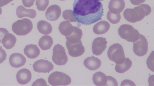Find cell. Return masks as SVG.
<instances>
[{"mask_svg":"<svg viewBox=\"0 0 154 86\" xmlns=\"http://www.w3.org/2000/svg\"><path fill=\"white\" fill-rule=\"evenodd\" d=\"M32 78L31 72L26 68H23L19 70L16 74L17 82L21 85L26 84L29 82Z\"/></svg>","mask_w":154,"mask_h":86,"instance_id":"14","label":"cell"},{"mask_svg":"<svg viewBox=\"0 0 154 86\" xmlns=\"http://www.w3.org/2000/svg\"><path fill=\"white\" fill-rule=\"evenodd\" d=\"M151 9L150 6L142 4L133 9L127 8L124 12V18L128 21L135 23L142 20L145 16L151 13Z\"/></svg>","mask_w":154,"mask_h":86,"instance_id":"2","label":"cell"},{"mask_svg":"<svg viewBox=\"0 0 154 86\" xmlns=\"http://www.w3.org/2000/svg\"><path fill=\"white\" fill-rule=\"evenodd\" d=\"M109 59L116 64H121L125 59L123 47L120 44L115 43L111 45L107 51Z\"/></svg>","mask_w":154,"mask_h":86,"instance_id":"5","label":"cell"},{"mask_svg":"<svg viewBox=\"0 0 154 86\" xmlns=\"http://www.w3.org/2000/svg\"><path fill=\"white\" fill-rule=\"evenodd\" d=\"M107 85H118L116 79L112 76H108V82Z\"/></svg>","mask_w":154,"mask_h":86,"instance_id":"31","label":"cell"},{"mask_svg":"<svg viewBox=\"0 0 154 86\" xmlns=\"http://www.w3.org/2000/svg\"><path fill=\"white\" fill-rule=\"evenodd\" d=\"M60 7L56 4L50 6L45 12V16L47 19L50 21H53L57 20L61 14Z\"/></svg>","mask_w":154,"mask_h":86,"instance_id":"12","label":"cell"},{"mask_svg":"<svg viewBox=\"0 0 154 86\" xmlns=\"http://www.w3.org/2000/svg\"><path fill=\"white\" fill-rule=\"evenodd\" d=\"M33 24L29 19L24 18L14 22L12 26V30L18 36H24L29 33L32 30Z\"/></svg>","mask_w":154,"mask_h":86,"instance_id":"3","label":"cell"},{"mask_svg":"<svg viewBox=\"0 0 154 86\" xmlns=\"http://www.w3.org/2000/svg\"><path fill=\"white\" fill-rule=\"evenodd\" d=\"M63 17L65 20L70 22H76L75 20L73 15V11L71 10H66L63 13Z\"/></svg>","mask_w":154,"mask_h":86,"instance_id":"28","label":"cell"},{"mask_svg":"<svg viewBox=\"0 0 154 86\" xmlns=\"http://www.w3.org/2000/svg\"><path fill=\"white\" fill-rule=\"evenodd\" d=\"M110 27V24L108 22L105 21H101L97 23L94 26L93 31L96 34H102L107 32Z\"/></svg>","mask_w":154,"mask_h":86,"instance_id":"19","label":"cell"},{"mask_svg":"<svg viewBox=\"0 0 154 86\" xmlns=\"http://www.w3.org/2000/svg\"><path fill=\"white\" fill-rule=\"evenodd\" d=\"M24 53L28 58L33 59L39 55L40 50L36 45L30 44L25 46Z\"/></svg>","mask_w":154,"mask_h":86,"instance_id":"18","label":"cell"},{"mask_svg":"<svg viewBox=\"0 0 154 86\" xmlns=\"http://www.w3.org/2000/svg\"><path fill=\"white\" fill-rule=\"evenodd\" d=\"M35 0H22L23 5L26 7H29L33 4Z\"/></svg>","mask_w":154,"mask_h":86,"instance_id":"33","label":"cell"},{"mask_svg":"<svg viewBox=\"0 0 154 86\" xmlns=\"http://www.w3.org/2000/svg\"><path fill=\"white\" fill-rule=\"evenodd\" d=\"M131 61L128 58H126L124 61L121 64H116L115 70L116 72L122 73L128 71L132 66Z\"/></svg>","mask_w":154,"mask_h":86,"instance_id":"26","label":"cell"},{"mask_svg":"<svg viewBox=\"0 0 154 86\" xmlns=\"http://www.w3.org/2000/svg\"><path fill=\"white\" fill-rule=\"evenodd\" d=\"M1 39H0V42H1Z\"/></svg>","mask_w":154,"mask_h":86,"instance_id":"40","label":"cell"},{"mask_svg":"<svg viewBox=\"0 0 154 86\" xmlns=\"http://www.w3.org/2000/svg\"><path fill=\"white\" fill-rule=\"evenodd\" d=\"M107 19L112 24H116L119 22L121 19L120 14H114L108 11L107 14Z\"/></svg>","mask_w":154,"mask_h":86,"instance_id":"27","label":"cell"},{"mask_svg":"<svg viewBox=\"0 0 154 86\" xmlns=\"http://www.w3.org/2000/svg\"><path fill=\"white\" fill-rule=\"evenodd\" d=\"M133 50L134 53L139 56L146 55L148 50V42L145 37L140 34L139 39L133 42Z\"/></svg>","mask_w":154,"mask_h":86,"instance_id":"8","label":"cell"},{"mask_svg":"<svg viewBox=\"0 0 154 86\" xmlns=\"http://www.w3.org/2000/svg\"><path fill=\"white\" fill-rule=\"evenodd\" d=\"M7 54L5 51L2 48L0 47V64L2 63L6 59Z\"/></svg>","mask_w":154,"mask_h":86,"instance_id":"30","label":"cell"},{"mask_svg":"<svg viewBox=\"0 0 154 86\" xmlns=\"http://www.w3.org/2000/svg\"><path fill=\"white\" fill-rule=\"evenodd\" d=\"M119 36L123 39L129 42H134L139 38L138 31L131 26L128 24L121 25L118 29Z\"/></svg>","mask_w":154,"mask_h":86,"instance_id":"4","label":"cell"},{"mask_svg":"<svg viewBox=\"0 0 154 86\" xmlns=\"http://www.w3.org/2000/svg\"><path fill=\"white\" fill-rule=\"evenodd\" d=\"M73 15L78 23L89 25L102 19L103 9L99 0H75Z\"/></svg>","mask_w":154,"mask_h":86,"instance_id":"1","label":"cell"},{"mask_svg":"<svg viewBox=\"0 0 154 86\" xmlns=\"http://www.w3.org/2000/svg\"><path fill=\"white\" fill-rule=\"evenodd\" d=\"M125 6V3L124 0H110L108 8L112 13L118 14L123 11Z\"/></svg>","mask_w":154,"mask_h":86,"instance_id":"15","label":"cell"},{"mask_svg":"<svg viewBox=\"0 0 154 86\" xmlns=\"http://www.w3.org/2000/svg\"><path fill=\"white\" fill-rule=\"evenodd\" d=\"M9 63L13 67L18 68L24 65L26 62L25 57L21 54L15 53L11 54L9 59Z\"/></svg>","mask_w":154,"mask_h":86,"instance_id":"13","label":"cell"},{"mask_svg":"<svg viewBox=\"0 0 154 86\" xmlns=\"http://www.w3.org/2000/svg\"><path fill=\"white\" fill-rule=\"evenodd\" d=\"M33 68L36 72L49 73L53 69L54 65L48 60L41 59L35 62Z\"/></svg>","mask_w":154,"mask_h":86,"instance_id":"10","label":"cell"},{"mask_svg":"<svg viewBox=\"0 0 154 86\" xmlns=\"http://www.w3.org/2000/svg\"><path fill=\"white\" fill-rule=\"evenodd\" d=\"M93 81L94 84L97 86L107 85L108 82V76L100 72L95 73L93 76Z\"/></svg>","mask_w":154,"mask_h":86,"instance_id":"21","label":"cell"},{"mask_svg":"<svg viewBox=\"0 0 154 86\" xmlns=\"http://www.w3.org/2000/svg\"><path fill=\"white\" fill-rule=\"evenodd\" d=\"M60 1H64V0H60Z\"/></svg>","mask_w":154,"mask_h":86,"instance_id":"42","label":"cell"},{"mask_svg":"<svg viewBox=\"0 0 154 86\" xmlns=\"http://www.w3.org/2000/svg\"><path fill=\"white\" fill-rule=\"evenodd\" d=\"M2 13V9L1 7H0V15Z\"/></svg>","mask_w":154,"mask_h":86,"instance_id":"39","label":"cell"},{"mask_svg":"<svg viewBox=\"0 0 154 86\" xmlns=\"http://www.w3.org/2000/svg\"><path fill=\"white\" fill-rule=\"evenodd\" d=\"M82 35V30L78 27L74 26L73 30L69 36H66V42L72 43L77 42L80 40Z\"/></svg>","mask_w":154,"mask_h":86,"instance_id":"22","label":"cell"},{"mask_svg":"<svg viewBox=\"0 0 154 86\" xmlns=\"http://www.w3.org/2000/svg\"><path fill=\"white\" fill-rule=\"evenodd\" d=\"M53 50L52 59L55 64L58 65H63L66 64L68 57L62 45L57 44L55 45Z\"/></svg>","mask_w":154,"mask_h":86,"instance_id":"7","label":"cell"},{"mask_svg":"<svg viewBox=\"0 0 154 86\" xmlns=\"http://www.w3.org/2000/svg\"><path fill=\"white\" fill-rule=\"evenodd\" d=\"M107 43L106 38L98 37L95 39L92 45L93 53L96 56L100 55L106 49Z\"/></svg>","mask_w":154,"mask_h":86,"instance_id":"11","label":"cell"},{"mask_svg":"<svg viewBox=\"0 0 154 86\" xmlns=\"http://www.w3.org/2000/svg\"><path fill=\"white\" fill-rule=\"evenodd\" d=\"M49 83L53 86L67 85L70 84V77L66 74L60 72L55 71L49 76Z\"/></svg>","mask_w":154,"mask_h":86,"instance_id":"6","label":"cell"},{"mask_svg":"<svg viewBox=\"0 0 154 86\" xmlns=\"http://www.w3.org/2000/svg\"><path fill=\"white\" fill-rule=\"evenodd\" d=\"M9 33L8 30L6 29L3 28H0V39L3 38L4 35L6 33Z\"/></svg>","mask_w":154,"mask_h":86,"instance_id":"35","label":"cell"},{"mask_svg":"<svg viewBox=\"0 0 154 86\" xmlns=\"http://www.w3.org/2000/svg\"><path fill=\"white\" fill-rule=\"evenodd\" d=\"M131 3L133 5H137L143 3L146 0H130Z\"/></svg>","mask_w":154,"mask_h":86,"instance_id":"37","label":"cell"},{"mask_svg":"<svg viewBox=\"0 0 154 86\" xmlns=\"http://www.w3.org/2000/svg\"><path fill=\"white\" fill-rule=\"evenodd\" d=\"M151 53L150 55V56L148 58L147 60L146 63L147 64L148 67L151 70L153 71V69L152 68V67L153 68V67L152 66V65H153V64H152V63H153V62L152 61V60L153 59H152V60L151 59Z\"/></svg>","mask_w":154,"mask_h":86,"instance_id":"34","label":"cell"},{"mask_svg":"<svg viewBox=\"0 0 154 86\" xmlns=\"http://www.w3.org/2000/svg\"><path fill=\"white\" fill-rule=\"evenodd\" d=\"M53 42V40L51 37L48 35H45L40 39L38 45L42 50H47L51 48Z\"/></svg>","mask_w":154,"mask_h":86,"instance_id":"25","label":"cell"},{"mask_svg":"<svg viewBox=\"0 0 154 86\" xmlns=\"http://www.w3.org/2000/svg\"><path fill=\"white\" fill-rule=\"evenodd\" d=\"M37 27L39 32L45 35L50 34L52 30V27L51 24L45 20L39 21L37 24Z\"/></svg>","mask_w":154,"mask_h":86,"instance_id":"24","label":"cell"},{"mask_svg":"<svg viewBox=\"0 0 154 86\" xmlns=\"http://www.w3.org/2000/svg\"><path fill=\"white\" fill-rule=\"evenodd\" d=\"M46 84L45 80L41 78L36 80L33 83L32 85H47Z\"/></svg>","mask_w":154,"mask_h":86,"instance_id":"32","label":"cell"},{"mask_svg":"<svg viewBox=\"0 0 154 86\" xmlns=\"http://www.w3.org/2000/svg\"><path fill=\"white\" fill-rule=\"evenodd\" d=\"M99 0L101 1H103L104 0Z\"/></svg>","mask_w":154,"mask_h":86,"instance_id":"41","label":"cell"},{"mask_svg":"<svg viewBox=\"0 0 154 86\" xmlns=\"http://www.w3.org/2000/svg\"><path fill=\"white\" fill-rule=\"evenodd\" d=\"M49 4V0H36L35 4L37 9L40 11H44Z\"/></svg>","mask_w":154,"mask_h":86,"instance_id":"29","label":"cell"},{"mask_svg":"<svg viewBox=\"0 0 154 86\" xmlns=\"http://www.w3.org/2000/svg\"><path fill=\"white\" fill-rule=\"evenodd\" d=\"M16 15L19 18H21L24 17H28L33 19L35 17L36 13L33 9H27L23 6L20 5L17 8Z\"/></svg>","mask_w":154,"mask_h":86,"instance_id":"17","label":"cell"},{"mask_svg":"<svg viewBox=\"0 0 154 86\" xmlns=\"http://www.w3.org/2000/svg\"><path fill=\"white\" fill-rule=\"evenodd\" d=\"M16 40L14 35L8 33L4 35L1 41L3 47L7 49H10L14 46Z\"/></svg>","mask_w":154,"mask_h":86,"instance_id":"20","label":"cell"},{"mask_svg":"<svg viewBox=\"0 0 154 86\" xmlns=\"http://www.w3.org/2000/svg\"><path fill=\"white\" fill-rule=\"evenodd\" d=\"M66 46L69 54L73 57H77L82 55L85 51V49L83 46L81 41L71 43L66 42Z\"/></svg>","mask_w":154,"mask_h":86,"instance_id":"9","label":"cell"},{"mask_svg":"<svg viewBox=\"0 0 154 86\" xmlns=\"http://www.w3.org/2000/svg\"><path fill=\"white\" fill-rule=\"evenodd\" d=\"M101 64L100 60L94 56L87 57L84 62V64L86 67L91 70H95L98 69Z\"/></svg>","mask_w":154,"mask_h":86,"instance_id":"16","label":"cell"},{"mask_svg":"<svg viewBox=\"0 0 154 86\" xmlns=\"http://www.w3.org/2000/svg\"><path fill=\"white\" fill-rule=\"evenodd\" d=\"M122 85H135L134 83L132 81L129 80H125L123 81L122 83Z\"/></svg>","mask_w":154,"mask_h":86,"instance_id":"36","label":"cell"},{"mask_svg":"<svg viewBox=\"0 0 154 86\" xmlns=\"http://www.w3.org/2000/svg\"><path fill=\"white\" fill-rule=\"evenodd\" d=\"M13 0H0V7L7 5Z\"/></svg>","mask_w":154,"mask_h":86,"instance_id":"38","label":"cell"},{"mask_svg":"<svg viewBox=\"0 0 154 86\" xmlns=\"http://www.w3.org/2000/svg\"><path fill=\"white\" fill-rule=\"evenodd\" d=\"M58 28L61 34L66 36H69L72 33L74 26L69 21H63L60 23Z\"/></svg>","mask_w":154,"mask_h":86,"instance_id":"23","label":"cell"}]
</instances>
